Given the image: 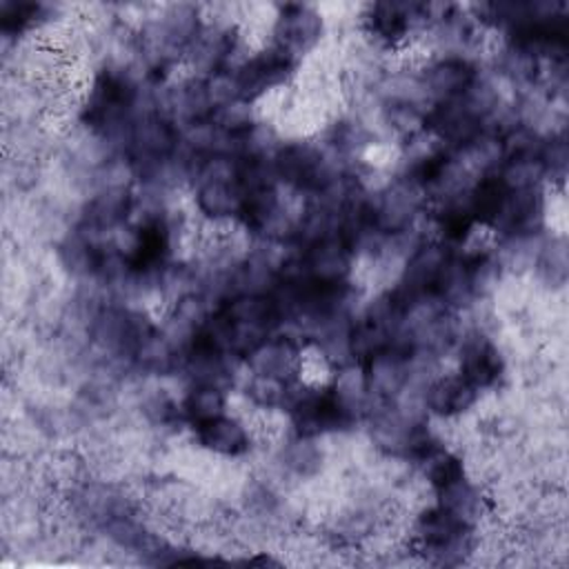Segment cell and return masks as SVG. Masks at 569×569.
Segmentation results:
<instances>
[{
  "mask_svg": "<svg viewBox=\"0 0 569 569\" xmlns=\"http://www.w3.org/2000/svg\"><path fill=\"white\" fill-rule=\"evenodd\" d=\"M287 407L296 436L300 438L345 431L356 418L353 409L338 396L333 387H309L302 393L289 391Z\"/></svg>",
  "mask_w": 569,
  "mask_h": 569,
  "instance_id": "obj_1",
  "label": "cell"
},
{
  "mask_svg": "<svg viewBox=\"0 0 569 569\" xmlns=\"http://www.w3.org/2000/svg\"><path fill=\"white\" fill-rule=\"evenodd\" d=\"M416 538L420 547L433 556L438 562H456L453 556L469 551L471 545V525L458 520L442 507H433L420 513L416 522Z\"/></svg>",
  "mask_w": 569,
  "mask_h": 569,
  "instance_id": "obj_2",
  "label": "cell"
},
{
  "mask_svg": "<svg viewBox=\"0 0 569 569\" xmlns=\"http://www.w3.org/2000/svg\"><path fill=\"white\" fill-rule=\"evenodd\" d=\"M293 67L296 60L278 47L253 53L233 71L238 100L253 102L267 91L284 84L287 78L293 73Z\"/></svg>",
  "mask_w": 569,
  "mask_h": 569,
  "instance_id": "obj_3",
  "label": "cell"
},
{
  "mask_svg": "<svg viewBox=\"0 0 569 569\" xmlns=\"http://www.w3.org/2000/svg\"><path fill=\"white\" fill-rule=\"evenodd\" d=\"M271 169L273 176H278L282 182L305 191L320 193L331 180H336L329 173L322 153L307 142H293L282 147L271 160Z\"/></svg>",
  "mask_w": 569,
  "mask_h": 569,
  "instance_id": "obj_4",
  "label": "cell"
},
{
  "mask_svg": "<svg viewBox=\"0 0 569 569\" xmlns=\"http://www.w3.org/2000/svg\"><path fill=\"white\" fill-rule=\"evenodd\" d=\"M322 38V18L313 7L284 4L273 22V47L289 53L293 60L311 51Z\"/></svg>",
  "mask_w": 569,
  "mask_h": 569,
  "instance_id": "obj_5",
  "label": "cell"
},
{
  "mask_svg": "<svg viewBox=\"0 0 569 569\" xmlns=\"http://www.w3.org/2000/svg\"><path fill=\"white\" fill-rule=\"evenodd\" d=\"M362 18L369 36L385 44H398L418 22H427L431 18V4L376 2L367 7Z\"/></svg>",
  "mask_w": 569,
  "mask_h": 569,
  "instance_id": "obj_6",
  "label": "cell"
},
{
  "mask_svg": "<svg viewBox=\"0 0 569 569\" xmlns=\"http://www.w3.org/2000/svg\"><path fill=\"white\" fill-rule=\"evenodd\" d=\"M473 84H476V69L465 58H456V56H447L431 62L420 80V89L425 91V96L433 98L436 102L460 98Z\"/></svg>",
  "mask_w": 569,
  "mask_h": 569,
  "instance_id": "obj_7",
  "label": "cell"
},
{
  "mask_svg": "<svg viewBox=\"0 0 569 569\" xmlns=\"http://www.w3.org/2000/svg\"><path fill=\"white\" fill-rule=\"evenodd\" d=\"M300 349L289 338H267L253 351L247 353V367L256 376H269L282 382H291L300 371Z\"/></svg>",
  "mask_w": 569,
  "mask_h": 569,
  "instance_id": "obj_8",
  "label": "cell"
},
{
  "mask_svg": "<svg viewBox=\"0 0 569 569\" xmlns=\"http://www.w3.org/2000/svg\"><path fill=\"white\" fill-rule=\"evenodd\" d=\"M167 253H169V231L164 222L149 220L136 231L131 251L124 258V267H129L138 276L156 273L164 267Z\"/></svg>",
  "mask_w": 569,
  "mask_h": 569,
  "instance_id": "obj_9",
  "label": "cell"
},
{
  "mask_svg": "<svg viewBox=\"0 0 569 569\" xmlns=\"http://www.w3.org/2000/svg\"><path fill=\"white\" fill-rule=\"evenodd\" d=\"M505 373L502 356L496 345L482 336H476L465 342L460 356V376L469 380L476 389L493 387Z\"/></svg>",
  "mask_w": 569,
  "mask_h": 569,
  "instance_id": "obj_10",
  "label": "cell"
},
{
  "mask_svg": "<svg viewBox=\"0 0 569 569\" xmlns=\"http://www.w3.org/2000/svg\"><path fill=\"white\" fill-rule=\"evenodd\" d=\"M193 429L200 447H204L211 453L236 458L249 451V433L236 418L220 413L211 420L193 425Z\"/></svg>",
  "mask_w": 569,
  "mask_h": 569,
  "instance_id": "obj_11",
  "label": "cell"
},
{
  "mask_svg": "<svg viewBox=\"0 0 569 569\" xmlns=\"http://www.w3.org/2000/svg\"><path fill=\"white\" fill-rule=\"evenodd\" d=\"M478 398V389L462 376H442L425 391V407L442 418L465 413Z\"/></svg>",
  "mask_w": 569,
  "mask_h": 569,
  "instance_id": "obj_12",
  "label": "cell"
},
{
  "mask_svg": "<svg viewBox=\"0 0 569 569\" xmlns=\"http://www.w3.org/2000/svg\"><path fill=\"white\" fill-rule=\"evenodd\" d=\"M509 198V187L500 176H482L467 196V207L473 222L496 227L502 216L505 202Z\"/></svg>",
  "mask_w": 569,
  "mask_h": 569,
  "instance_id": "obj_13",
  "label": "cell"
},
{
  "mask_svg": "<svg viewBox=\"0 0 569 569\" xmlns=\"http://www.w3.org/2000/svg\"><path fill=\"white\" fill-rule=\"evenodd\" d=\"M436 496H438V507H442L445 511H449L451 516H456L458 520L471 527L482 513L480 491L465 476L438 487Z\"/></svg>",
  "mask_w": 569,
  "mask_h": 569,
  "instance_id": "obj_14",
  "label": "cell"
},
{
  "mask_svg": "<svg viewBox=\"0 0 569 569\" xmlns=\"http://www.w3.org/2000/svg\"><path fill=\"white\" fill-rule=\"evenodd\" d=\"M182 418L200 425L224 413V391L216 385H193L180 405Z\"/></svg>",
  "mask_w": 569,
  "mask_h": 569,
  "instance_id": "obj_15",
  "label": "cell"
},
{
  "mask_svg": "<svg viewBox=\"0 0 569 569\" xmlns=\"http://www.w3.org/2000/svg\"><path fill=\"white\" fill-rule=\"evenodd\" d=\"M282 465L298 473V476H307L311 471L318 469L320 465V451L318 447L311 442V438H296L293 442H289L282 451Z\"/></svg>",
  "mask_w": 569,
  "mask_h": 569,
  "instance_id": "obj_16",
  "label": "cell"
}]
</instances>
